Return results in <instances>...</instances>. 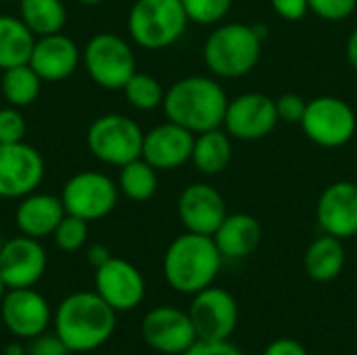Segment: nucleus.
<instances>
[{
	"mask_svg": "<svg viewBox=\"0 0 357 355\" xmlns=\"http://www.w3.org/2000/svg\"><path fill=\"white\" fill-rule=\"evenodd\" d=\"M117 312L94 291L71 293L54 312V333L69 352L88 354L105 345L115 333Z\"/></svg>",
	"mask_w": 357,
	"mask_h": 355,
	"instance_id": "nucleus-1",
	"label": "nucleus"
},
{
	"mask_svg": "<svg viewBox=\"0 0 357 355\" xmlns=\"http://www.w3.org/2000/svg\"><path fill=\"white\" fill-rule=\"evenodd\" d=\"M228 94L220 82L207 75H188L165 90V117L192 134L224 126Z\"/></svg>",
	"mask_w": 357,
	"mask_h": 355,
	"instance_id": "nucleus-2",
	"label": "nucleus"
},
{
	"mask_svg": "<svg viewBox=\"0 0 357 355\" xmlns=\"http://www.w3.org/2000/svg\"><path fill=\"white\" fill-rule=\"evenodd\" d=\"M222 262L224 257L213 236L186 230L169 243L163 255V276L174 291L197 295L213 285Z\"/></svg>",
	"mask_w": 357,
	"mask_h": 355,
	"instance_id": "nucleus-3",
	"label": "nucleus"
},
{
	"mask_svg": "<svg viewBox=\"0 0 357 355\" xmlns=\"http://www.w3.org/2000/svg\"><path fill=\"white\" fill-rule=\"evenodd\" d=\"M261 40L257 27L245 23H222L205 40L203 59L207 69L224 80H236L255 69L261 59Z\"/></svg>",
	"mask_w": 357,
	"mask_h": 355,
	"instance_id": "nucleus-4",
	"label": "nucleus"
},
{
	"mask_svg": "<svg viewBox=\"0 0 357 355\" xmlns=\"http://www.w3.org/2000/svg\"><path fill=\"white\" fill-rule=\"evenodd\" d=\"M188 23L182 0H134L128 13V33L134 44L146 50L176 44Z\"/></svg>",
	"mask_w": 357,
	"mask_h": 355,
	"instance_id": "nucleus-5",
	"label": "nucleus"
},
{
	"mask_svg": "<svg viewBox=\"0 0 357 355\" xmlns=\"http://www.w3.org/2000/svg\"><path fill=\"white\" fill-rule=\"evenodd\" d=\"M86 144L94 159L121 167L142 157L144 132L132 117L121 113H107L90 123Z\"/></svg>",
	"mask_w": 357,
	"mask_h": 355,
	"instance_id": "nucleus-6",
	"label": "nucleus"
},
{
	"mask_svg": "<svg viewBox=\"0 0 357 355\" xmlns=\"http://www.w3.org/2000/svg\"><path fill=\"white\" fill-rule=\"evenodd\" d=\"M82 63L90 80L105 90H123L136 73V56L130 42L111 31L96 33L86 42Z\"/></svg>",
	"mask_w": 357,
	"mask_h": 355,
	"instance_id": "nucleus-7",
	"label": "nucleus"
},
{
	"mask_svg": "<svg viewBox=\"0 0 357 355\" xmlns=\"http://www.w3.org/2000/svg\"><path fill=\"white\" fill-rule=\"evenodd\" d=\"M299 126L314 144L339 149L356 136L357 117L347 100L339 96H318L307 100V109Z\"/></svg>",
	"mask_w": 357,
	"mask_h": 355,
	"instance_id": "nucleus-8",
	"label": "nucleus"
},
{
	"mask_svg": "<svg viewBox=\"0 0 357 355\" xmlns=\"http://www.w3.org/2000/svg\"><path fill=\"white\" fill-rule=\"evenodd\" d=\"M119 199V186L113 178L102 172H79L71 176L63 190L61 201L69 216L82 218L86 222H96L107 218Z\"/></svg>",
	"mask_w": 357,
	"mask_h": 355,
	"instance_id": "nucleus-9",
	"label": "nucleus"
},
{
	"mask_svg": "<svg viewBox=\"0 0 357 355\" xmlns=\"http://www.w3.org/2000/svg\"><path fill=\"white\" fill-rule=\"evenodd\" d=\"M188 316L199 341H230L238 326V303L220 287H207L192 297Z\"/></svg>",
	"mask_w": 357,
	"mask_h": 355,
	"instance_id": "nucleus-10",
	"label": "nucleus"
},
{
	"mask_svg": "<svg viewBox=\"0 0 357 355\" xmlns=\"http://www.w3.org/2000/svg\"><path fill=\"white\" fill-rule=\"evenodd\" d=\"M44 157L23 142L0 144V199H23L44 180Z\"/></svg>",
	"mask_w": 357,
	"mask_h": 355,
	"instance_id": "nucleus-11",
	"label": "nucleus"
},
{
	"mask_svg": "<svg viewBox=\"0 0 357 355\" xmlns=\"http://www.w3.org/2000/svg\"><path fill=\"white\" fill-rule=\"evenodd\" d=\"M276 100L261 92H245L228 100L224 115V130L230 138L253 142L270 136L278 126Z\"/></svg>",
	"mask_w": 357,
	"mask_h": 355,
	"instance_id": "nucleus-12",
	"label": "nucleus"
},
{
	"mask_svg": "<svg viewBox=\"0 0 357 355\" xmlns=\"http://www.w3.org/2000/svg\"><path fill=\"white\" fill-rule=\"evenodd\" d=\"M142 339L151 349L165 355H184L199 341L188 312L172 305L155 308L144 316Z\"/></svg>",
	"mask_w": 357,
	"mask_h": 355,
	"instance_id": "nucleus-13",
	"label": "nucleus"
},
{
	"mask_svg": "<svg viewBox=\"0 0 357 355\" xmlns=\"http://www.w3.org/2000/svg\"><path fill=\"white\" fill-rule=\"evenodd\" d=\"M94 287L115 312H130L138 308L146 293L140 270L121 257H111L107 264L96 268Z\"/></svg>",
	"mask_w": 357,
	"mask_h": 355,
	"instance_id": "nucleus-14",
	"label": "nucleus"
},
{
	"mask_svg": "<svg viewBox=\"0 0 357 355\" xmlns=\"http://www.w3.org/2000/svg\"><path fill=\"white\" fill-rule=\"evenodd\" d=\"M46 251L38 239L15 236L0 247V276L8 289H29L46 272Z\"/></svg>",
	"mask_w": 357,
	"mask_h": 355,
	"instance_id": "nucleus-15",
	"label": "nucleus"
},
{
	"mask_svg": "<svg viewBox=\"0 0 357 355\" xmlns=\"http://www.w3.org/2000/svg\"><path fill=\"white\" fill-rule=\"evenodd\" d=\"M0 314L4 326L21 339H33L46 333L52 320L48 301L31 287L8 289L0 301Z\"/></svg>",
	"mask_w": 357,
	"mask_h": 355,
	"instance_id": "nucleus-16",
	"label": "nucleus"
},
{
	"mask_svg": "<svg viewBox=\"0 0 357 355\" xmlns=\"http://www.w3.org/2000/svg\"><path fill=\"white\" fill-rule=\"evenodd\" d=\"M316 220L324 234L341 241L357 236V184L339 180L328 184L316 205Z\"/></svg>",
	"mask_w": 357,
	"mask_h": 355,
	"instance_id": "nucleus-17",
	"label": "nucleus"
},
{
	"mask_svg": "<svg viewBox=\"0 0 357 355\" xmlns=\"http://www.w3.org/2000/svg\"><path fill=\"white\" fill-rule=\"evenodd\" d=\"M178 216L188 232L213 236L228 216L222 192L205 182L188 184L178 199Z\"/></svg>",
	"mask_w": 357,
	"mask_h": 355,
	"instance_id": "nucleus-18",
	"label": "nucleus"
},
{
	"mask_svg": "<svg viewBox=\"0 0 357 355\" xmlns=\"http://www.w3.org/2000/svg\"><path fill=\"white\" fill-rule=\"evenodd\" d=\"M192 146L195 134L167 119L144 134L142 159L149 161L157 172H169L190 161Z\"/></svg>",
	"mask_w": 357,
	"mask_h": 355,
	"instance_id": "nucleus-19",
	"label": "nucleus"
},
{
	"mask_svg": "<svg viewBox=\"0 0 357 355\" xmlns=\"http://www.w3.org/2000/svg\"><path fill=\"white\" fill-rule=\"evenodd\" d=\"M79 63L82 50L69 36L59 31L36 38L29 65L42 77V82H63L77 71Z\"/></svg>",
	"mask_w": 357,
	"mask_h": 355,
	"instance_id": "nucleus-20",
	"label": "nucleus"
},
{
	"mask_svg": "<svg viewBox=\"0 0 357 355\" xmlns=\"http://www.w3.org/2000/svg\"><path fill=\"white\" fill-rule=\"evenodd\" d=\"M19 201L21 203L17 205V211H15V224L21 234L38 239V241L44 236H50L67 213L61 197L56 195L31 192Z\"/></svg>",
	"mask_w": 357,
	"mask_h": 355,
	"instance_id": "nucleus-21",
	"label": "nucleus"
},
{
	"mask_svg": "<svg viewBox=\"0 0 357 355\" xmlns=\"http://www.w3.org/2000/svg\"><path fill=\"white\" fill-rule=\"evenodd\" d=\"M213 241L224 259H243L257 251L261 245V224L249 213H228Z\"/></svg>",
	"mask_w": 357,
	"mask_h": 355,
	"instance_id": "nucleus-22",
	"label": "nucleus"
},
{
	"mask_svg": "<svg viewBox=\"0 0 357 355\" xmlns=\"http://www.w3.org/2000/svg\"><path fill=\"white\" fill-rule=\"evenodd\" d=\"M305 272L316 282H333L345 268V247L343 241L331 234L318 236L305 251L303 257Z\"/></svg>",
	"mask_w": 357,
	"mask_h": 355,
	"instance_id": "nucleus-23",
	"label": "nucleus"
},
{
	"mask_svg": "<svg viewBox=\"0 0 357 355\" xmlns=\"http://www.w3.org/2000/svg\"><path fill=\"white\" fill-rule=\"evenodd\" d=\"M230 159H232V140L226 130L215 128L195 134L190 161L203 176L222 174L230 165Z\"/></svg>",
	"mask_w": 357,
	"mask_h": 355,
	"instance_id": "nucleus-24",
	"label": "nucleus"
},
{
	"mask_svg": "<svg viewBox=\"0 0 357 355\" xmlns=\"http://www.w3.org/2000/svg\"><path fill=\"white\" fill-rule=\"evenodd\" d=\"M36 36L15 15H0V69L29 63Z\"/></svg>",
	"mask_w": 357,
	"mask_h": 355,
	"instance_id": "nucleus-25",
	"label": "nucleus"
},
{
	"mask_svg": "<svg viewBox=\"0 0 357 355\" xmlns=\"http://www.w3.org/2000/svg\"><path fill=\"white\" fill-rule=\"evenodd\" d=\"M19 17L36 38L59 33L67 23L63 0H19Z\"/></svg>",
	"mask_w": 357,
	"mask_h": 355,
	"instance_id": "nucleus-26",
	"label": "nucleus"
},
{
	"mask_svg": "<svg viewBox=\"0 0 357 355\" xmlns=\"http://www.w3.org/2000/svg\"><path fill=\"white\" fill-rule=\"evenodd\" d=\"M0 90H2L4 100L10 107L23 109V107H29L31 103H36V98L40 96L42 77L31 69L29 63L15 65V67L2 71Z\"/></svg>",
	"mask_w": 357,
	"mask_h": 355,
	"instance_id": "nucleus-27",
	"label": "nucleus"
},
{
	"mask_svg": "<svg viewBox=\"0 0 357 355\" xmlns=\"http://www.w3.org/2000/svg\"><path fill=\"white\" fill-rule=\"evenodd\" d=\"M117 186H119V192L128 197L130 201H136V203L149 201L159 188L157 169L149 161L138 157L119 167Z\"/></svg>",
	"mask_w": 357,
	"mask_h": 355,
	"instance_id": "nucleus-28",
	"label": "nucleus"
},
{
	"mask_svg": "<svg viewBox=\"0 0 357 355\" xmlns=\"http://www.w3.org/2000/svg\"><path fill=\"white\" fill-rule=\"evenodd\" d=\"M123 94L126 100L138 111H153L157 107H163V98H165V90L161 82L140 71H136L128 80V84L123 86Z\"/></svg>",
	"mask_w": 357,
	"mask_h": 355,
	"instance_id": "nucleus-29",
	"label": "nucleus"
},
{
	"mask_svg": "<svg viewBox=\"0 0 357 355\" xmlns=\"http://www.w3.org/2000/svg\"><path fill=\"white\" fill-rule=\"evenodd\" d=\"M52 239L61 251H67V253L79 251L88 241V222L65 213V218L59 222L56 230L52 232Z\"/></svg>",
	"mask_w": 357,
	"mask_h": 355,
	"instance_id": "nucleus-30",
	"label": "nucleus"
},
{
	"mask_svg": "<svg viewBox=\"0 0 357 355\" xmlns=\"http://www.w3.org/2000/svg\"><path fill=\"white\" fill-rule=\"evenodd\" d=\"M186 17L197 25H215L232 8V0H182Z\"/></svg>",
	"mask_w": 357,
	"mask_h": 355,
	"instance_id": "nucleus-31",
	"label": "nucleus"
},
{
	"mask_svg": "<svg viewBox=\"0 0 357 355\" xmlns=\"http://www.w3.org/2000/svg\"><path fill=\"white\" fill-rule=\"evenodd\" d=\"M27 134V123L17 107H2L0 109V144H10V142H23Z\"/></svg>",
	"mask_w": 357,
	"mask_h": 355,
	"instance_id": "nucleus-32",
	"label": "nucleus"
},
{
	"mask_svg": "<svg viewBox=\"0 0 357 355\" xmlns=\"http://www.w3.org/2000/svg\"><path fill=\"white\" fill-rule=\"evenodd\" d=\"M307 4L324 21H343L354 15L357 0H307Z\"/></svg>",
	"mask_w": 357,
	"mask_h": 355,
	"instance_id": "nucleus-33",
	"label": "nucleus"
},
{
	"mask_svg": "<svg viewBox=\"0 0 357 355\" xmlns=\"http://www.w3.org/2000/svg\"><path fill=\"white\" fill-rule=\"evenodd\" d=\"M307 109V100L295 92H287L276 98V113L278 121L282 123H301Z\"/></svg>",
	"mask_w": 357,
	"mask_h": 355,
	"instance_id": "nucleus-34",
	"label": "nucleus"
},
{
	"mask_svg": "<svg viewBox=\"0 0 357 355\" xmlns=\"http://www.w3.org/2000/svg\"><path fill=\"white\" fill-rule=\"evenodd\" d=\"M71 352L67 349V345L61 341V337L54 335H38L31 339V345L27 349V355H69Z\"/></svg>",
	"mask_w": 357,
	"mask_h": 355,
	"instance_id": "nucleus-35",
	"label": "nucleus"
},
{
	"mask_svg": "<svg viewBox=\"0 0 357 355\" xmlns=\"http://www.w3.org/2000/svg\"><path fill=\"white\" fill-rule=\"evenodd\" d=\"M184 355H245L230 341H197Z\"/></svg>",
	"mask_w": 357,
	"mask_h": 355,
	"instance_id": "nucleus-36",
	"label": "nucleus"
},
{
	"mask_svg": "<svg viewBox=\"0 0 357 355\" xmlns=\"http://www.w3.org/2000/svg\"><path fill=\"white\" fill-rule=\"evenodd\" d=\"M272 8L284 21H301L307 15L310 4L307 0H272Z\"/></svg>",
	"mask_w": 357,
	"mask_h": 355,
	"instance_id": "nucleus-37",
	"label": "nucleus"
},
{
	"mask_svg": "<svg viewBox=\"0 0 357 355\" xmlns=\"http://www.w3.org/2000/svg\"><path fill=\"white\" fill-rule=\"evenodd\" d=\"M264 355H310L307 349L295 341V339H276L272 341L266 349H264Z\"/></svg>",
	"mask_w": 357,
	"mask_h": 355,
	"instance_id": "nucleus-38",
	"label": "nucleus"
},
{
	"mask_svg": "<svg viewBox=\"0 0 357 355\" xmlns=\"http://www.w3.org/2000/svg\"><path fill=\"white\" fill-rule=\"evenodd\" d=\"M86 257H88V262H90V266L96 270V268H100L102 264H107L113 255H111V251L105 247V245H92L90 249H88V253H86Z\"/></svg>",
	"mask_w": 357,
	"mask_h": 355,
	"instance_id": "nucleus-39",
	"label": "nucleus"
},
{
	"mask_svg": "<svg viewBox=\"0 0 357 355\" xmlns=\"http://www.w3.org/2000/svg\"><path fill=\"white\" fill-rule=\"evenodd\" d=\"M347 59H349V65L357 71V29L351 31V36L347 40Z\"/></svg>",
	"mask_w": 357,
	"mask_h": 355,
	"instance_id": "nucleus-40",
	"label": "nucleus"
},
{
	"mask_svg": "<svg viewBox=\"0 0 357 355\" xmlns=\"http://www.w3.org/2000/svg\"><path fill=\"white\" fill-rule=\"evenodd\" d=\"M4 355H27V352L19 343H8L6 349H4Z\"/></svg>",
	"mask_w": 357,
	"mask_h": 355,
	"instance_id": "nucleus-41",
	"label": "nucleus"
},
{
	"mask_svg": "<svg viewBox=\"0 0 357 355\" xmlns=\"http://www.w3.org/2000/svg\"><path fill=\"white\" fill-rule=\"evenodd\" d=\"M79 4H84V6H98L100 2H105V0H77Z\"/></svg>",
	"mask_w": 357,
	"mask_h": 355,
	"instance_id": "nucleus-42",
	"label": "nucleus"
},
{
	"mask_svg": "<svg viewBox=\"0 0 357 355\" xmlns=\"http://www.w3.org/2000/svg\"><path fill=\"white\" fill-rule=\"evenodd\" d=\"M6 291H8V287H6V282L2 280V276H0V301H2V297L6 295Z\"/></svg>",
	"mask_w": 357,
	"mask_h": 355,
	"instance_id": "nucleus-43",
	"label": "nucleus"
},
{
	"mask_svg": "<svg viewBox=\"0 0 357 355\" xmlns=\"http://www.w3.org/2000/svg\"><path fill=\"white\" fill-rule=\"evenodd\" d=\"M0 2H19V0H0Z\"/></svg>",
	"mask_w": 357,
	"mask_h": 355,
	"instance_id": "nucleus-44",
	"label": "nucleus"
}]
</instances>
